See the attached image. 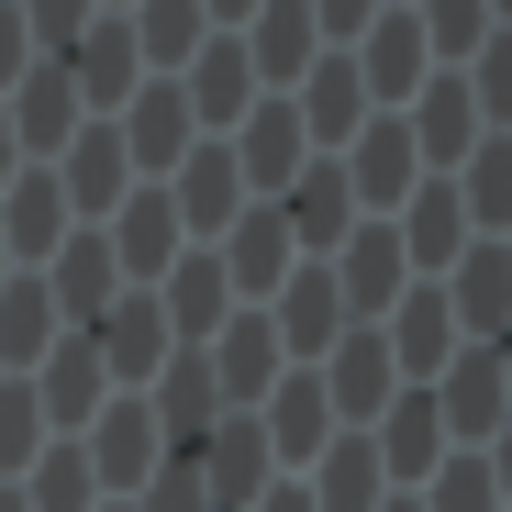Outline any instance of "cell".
I'll use <instances>...</instances> for the list:
<instances>
[{
	"instance_id": "cell-1",
	"label": "cell",
	"mask_w": 512,
	"mask_h": 512,
	"mask_svg": "<svg viewBox=\"0 0 512 512\" xmlns=\"http://www.w3.org/2000/svg\"><path fill=\"white\" fill-rule=\"evenodd\" d=\"M78 457H90L101 501H134V490L167 468V423H156V401H145V390H112V401L90 412V435H78Z\"/></svg>"
},
{
	"instance_id": "cell-2",
	"label": "cell",
	"mask_w": 512,
	"mask_h": 512,
	"mask_svg": "<svg viewBox=\"0 0 512 512\" xmlns=\"http://www.w3.org/2000/svg\"><path fill=\"white\" fill-rule=\"evenodd\" d=\"M256 312H268V334H279V357L290 368H323L334 346H346V290H334V268H323V256H301V268L279 279V301H256Z\"/></svg>"
},
{
	"instance_id": "cell-3",
	"label": "cell",
	"mask_w": 512,
	"mask_h": 512,
	"mask_svg": "<svg viewBox=\"0 0 512 512\" xmlns=\"http://www.w3.org/2000/svg\"><path fill=\"white\" fill-rule=\"evenodd\" d=\"M156 190H167V212H179V234H190V245H223V234H234V212H245V167H234V145H223V134H201V145L167 167Z\"/></svg>"
},
{
	"instance_id": "cell-4",
	"label": "cell",
	"mask_w": 512,
	"mask_h": 512,
	"mask_svg": "<svg viewBox=\"0 0 512 512\" xmlns=\"http://www.w3.org/2000/svg\"><path fill=\"white\" fill-rule=\"evenodd\" d=\"M0 123H12L23 167H56V156H67V134L90 123V112H78V78H67L56 56H34V67L12 78V90H0Z\"/></svg>"
},
{
	"instance_id": "cell-5",
	"label": "cell",
	"mask_w": 512,
	"mask_h": 512,
	"mask_svg": "<svg viewBox=\"0 0 512 512\" xmlns=\"http://www.w3.org/2000/svg\"><path fill=\"white\" fill-rule=\"evenodd\" d=\"M334 167H346V190H357V212H368V223H390V212L423 190V145H412V123H401V112H368V134L334 156Z\"/></svg>"
},
{
	"instance_id": "cell-6",
	"label": "cell",
	"mask_w": 512,
	"mask_h": 512,
	"mask_svg": "<svg viewBox=\"0 0 512 512\" xmlns=\"http://www.w3.org/2000/svg\"><path fill=\"white\" fill-rule=\"evenodd\" d=\"M167 457H190V479H201V501H212V512H245L256 490L279 479V468H268V435H256V412H223L201 446H167Z\"/></svg>"
},
{
	"instance_id": "cell-7",
	"label": "cell",
	"mask_w": 512,
	"mask_h": 512,
	"mask_svg": "<svg viewBox=\"0 0 512 512\" xmlns=\"http://www.w3.org/2000/svg\"><path fill=\"white\" fill-rule=\"evenodd\" d=\"M34 279H45V301H56V323L78 334V323H101V312L123 301V256H112V234H101V223H78V234H67V245L45 256Z\"/></svg>"
},
{
	"instance_id": "cell-8",
	"label": "cell",
	"mask_w": 512,
	"mask_h": 512,
	"mask_svg": "<svg viewBox=\"0 0 512 512\" xmlns=\"http://www.w3.org/2000/svg\"><path fill=\"white\" fill-rule=\"evenodd\" d=\"M312 379H323V401H334V423H346V435H368V423L401 401V368H390V334H379V323H357Z\"/></svg>"
},
{
	"instance_id": "cell-9",
	"label": "cell",
	"mask_w": 512,
	"mask_h": 512,
	"mask_svg": "<svg viewBox=\"0 0 512 512\" xmlns=\"http://www.w3.org/2000/svg\"><path fill=\"white\" fill-rule=\"evenodd\" d=\"M256 435H268V468H279V479H301L334 435H346V423H334V401H323V379H312V368H290L268 401H256Z\"/></svg>"
},
{
	"instance_id": "cell-10",
	"label": "cell",
	"mask_w": 512,
	"mask_h": 512,
	"mask_svg": "<svg viewBox=\"0 0 512 512\" xmlns=\"http://www.w3.org/2000/svg\"><path fill=\"white\" fill-rule=\"evenodd\" d=\"M101 346V368H112V390H156V368L179 357V334H167V312H156V290H123L101 323H78Z\"/></svg>"
},
{
	"instance_id": "cell-11",
	"label": "cell",
	"mask_w": 512,
	"mask_h": 512,
	"mask_svg": "<svg viewBox=\"0 0 512 512\" xmlns=\"http://www.w3.org/2000/svg\"><path fill=\"white\" fill-rule=\"evenodd\" d=\"M401 123H412V145H423V179H457V167L479 156V134H490L457 67H435V78H423V90H412V112H401Z\"/></svg>"
},
{
	"instance_id": "cell-12",
	"label": "cell",
	"mask_w": 512,
	"mask_h": 512,
	"mask_svg": "<svg viewBox=\"0 0 512 512\" xmlns=\"http://www.w3.org/2000/svg\"><path fill=\"white\" fill-rule=\"evenodd\" d=\"M23 379H34V401H45V435H90V412L112 401V368H101L90 334H56Z\"/></svg>"
},
{
	"instance_id": "cell-13",
	"label": "cell",
	"mask_w": 512,
	"mask_h": 512,
	"mask_svg": "<svg viewBox=\"0 0 512 512\" xmlns=\"http://www.w3.org/2000/svg\"><path fill=\"white\" fill-rule=\"evenodd\" d=\"M290 112H301V134H312V156H346L357 134H368V78H357V56L346 45H334V56H312V78H301V90H290Z\"/></svg>"
},
{
	"instance_id": "cell-14",
	"label": "cell",
	"mask_w": 512,
	"mask_h": 512,
	"mask_svg": "<svg viewBox=\"0 0 512 512\" xmlns=\"http://www.w3.org/2000/svg\"><path fill=\"white\" fill-rule=\"evenodd\" d=\"M56 67L78 78V112H90V123H112V112H123V101L145 90V56H134V23H123V12H101V23L78 34V45H67Z\"/></svg>"
},
{
	"instance_id": "cell-15",
	"label": "cell",
	"mask_w": 512,
	"mask_h": 512,
	"mask_svg": "<svg viewBox=\"0 0 512 512\" xmlns=\"http://www.w3.org/2000/svg\"><path fill=\"white\" fill-rule=\"evenodd\" d=\"M323 268H334V290H346V323H390V301L412 290V256H401L390 223H357L346 245L323 256Z\"/></svg>"
},
{
	"instance_id": "cell-16",
	"label": "cell",
	"mask_w": 512,
	"mask_h": 512,
	"mask_svg": "<svg viewBox=\"0 0 512 512\" xmlns=\"http://www.w3.org/2000/svg\"><path fill=\"white\" fill-rule=\"evenodd\" d=\"M101 234H112V256H123V290H156V279L190 256V234H179V212H167V190H156V179H134V190H123V212H112Z\"/></svg>"
},
{
	"instance_id": "cell-17",
	"label": "cell",
	"mask_w": 512,
	"mask_h": 512,
	"mask_svg": "<svg viewBox=\"0 0 512 512\" xmlns=\"http://www.w3.org/2000/svg\"><path fill=\"white\" fill-rule=\"evenodd\" d=\"M234 45H245V67H256V90H268V101H290L301 78H312V56H334V45L312 34L301 0H256V23H245Z\"/></svg>"
},
{
	"instance_id": "cell-18",
	"label": "cell",
	"mask_w": 512,
	"mask_h": 512,
	"mask_svg": "<svg viewBox=\"0 0 512 512\" xmlns=\"http://www.w3.org/2000/svg\"><path fill=\"white\" fill-rule=\"evenodd\" d=\"M112 134H123V156H134V179H167V167L201 145V123H190V101H179V78H145V90L112 112Z\"/></svg>"
},
{
	"instance_id": "cell-19",
	"label": "cell",
	"mask_w": 512,
	"mask_h": 512,
	"mask_svg": "<svg viewBox=\"0 0 512 512\" xmlns=\"http://www.w3.org/2000/svg\"><path fill=\"white\" fill-rule=\"evenodd\" d=\"M223 145H234V167H245V201H279L301 167H312V134H301V112H290V101H256Z\"/></svg>"
},
{
	"instance_id": "cell-20",
	"label": "cell",
	"mask_w": 512,
	"mask_h": 512,
	"mask_svg": "<svg viewBox=\"0 0 512 512\" xmlns=\"http://www.w3.org/2000/svg\"><path fill=\"white\" fill-rule=\"evenodd\" d=\"M268 212L290 223V245H301V256H334V245H346V234L368 223V212H357V190H346V167H334V156H312V167H301V179H290V190H279Z\"/></svg>"
},
{
	"instance_id": "cell-21",
	"label": "cell",
	"mask_w": 512,
	"mask_h": 512,
	"mask_svg": "<svg viewBox=\"0 0 512 512\" xmlns=\"http://www.w3.org/2000/svg\"><path fill=\"white\" fill-rule=\"evenodd\" d=\"M346 56H357V78H368V101H379V112H412V90L435 78V45H423V23H412V12H379Z\"/></svg>"
},
{
	"instance_id": "cell-22",
	"label": "cell",
	"mask_w": 512,
	"mask_h": 512,
	"mask_svg": "<svg viewBox=\"0 0 512 512\" xmlns=\"http://www.w3.org/2000/svg\"><path fill=\"white\" fill-rule=\"evenodd\" d=\"M56 190H67V212H78V223H112V212H123V190H134L123 134H112V123H78V134H67V156H56Z\"/></svg>"
},
{
	"instance_id": "cell-23",
	"label": "cell",
	"mask_w": 512,
	"mask_h": 512,
	"mask_svg": "<svg viewBox=\"0 0 512 512\" xmlns=\"http://www.w3.org/2000/svg\"><path fill=\"white\" fill-rule=\"evenodd\" d=\"M212 256H223V279H234V301H245V312H256V301H279V279L301 268V245H290V223H279L268 201H245V212H234V234H223Z\"/></svg>"
},
{
	"instance_id": "cell-24",
	"label": "cell",
	"mask_w": 512,
	"mask_h": 512,
	"mask_svg": "<svg viewBox=\"0 0 512 512\" xmlns=\"http://www.w3.org/2000/svg\"><path fill=\"white\" fill-rule=\"evenodd\" d=\"M368 446H379V468H390V490H423L457 446H446V412H435V390H401L379 423H368Z\"/></svg>"
},
{
	"instance_id": "cell-25",
	"label": "cell",
	"mask_w": 512,
	"mask_h": 512,
	"mask_svg": "<svg viewBox=\"0 0 512 512\" xmlns=\"http://www.w3.org/2000/svg\"><path fill=\"white\" fill-rule=\"evenodd\" d=\"M212 390H223V412H256L279 379H290V357H279V334H268V312H234L223 334H212Z\"/></svg>"
},
{
	"instance_id": "cell-26",
	"label": "cell",
	"mask_w": 512,
	"mask_h": 512,
	"mask_svg": "<svg viewBox=\"0 0 512 512\" xmlns=\"http://www.w3.org/2000/svg\"><path fill=\"white\" fill-rule=\"evenodd\" d=\"M390 234H401V256H412V279H446L457 256L479 245V234H468V201H457V179H423V190L390 212Z\"/></svg>"
},
{
	"instance_id": "cell-27",
	"label": "cell",
	"mask_w": 512,
	"mask_h": 512,
	"mask_svg": "<svg viewBox=\"0 0 512 512\" xmlns=\"http://www.w3.org/2000/svg\"><path fill=\"white\" fill-rule=\"evenodd\" d=\"M156 312H167V334H179V346H212V334H223L245 301H234V279H223V256H212V245H190L179 268L156 279Z\"/></svg>"
},
{
	"instance_id": "cell-28",
	"label": "cell",
	"mask_w": 512,
	"mask_h": 512,
	"mask_svg": "<svg viewBox=\"0 0 512 512\" xmlns=\"http://www.w3.org/2000/svg\"><path fill=\"white\" fill-rule=\"evenodd\" d=\"M179 101H190V123H201V134H234V123H245L256 101H268V90H256L245 45H234V34H212V45H201V56L179 67Z\"/></svg>"
},
{
	"instance_id": "cell-29",
	"label": "cell",
	"mask_w": 512,
	"mask_h": 512,
	"mask_svg": "<svg viewBox=\"0 0 512 512\" xmlns=\"http://www.w3.org/2000/svg\"><path fill=\"white\" fill-rule=\"evenodd\" d=\"M435 290H446V312H457V334H468V346H490V334L512 323V245H501V234H479V245L457 256Z\"/></svg>"
},
{
	"instance_id": "cell-30",
	"label": "cell",
	"mask_w": 512,
	"mask_h": 512,
	"mask_svg": "<svg viewBox=\"0 0 512 512\" xmlns=\"http://www.w3.org/2000/svg\"><path fill=\"white\" fill-rule=\"evenodd\" d=\"M78 234L67 190H56V167H23L12 190H0V245H12V268H45V256Z\"/></svg>"
},
{
	"instance_id": "cell-31",
	"label": "cell",
	"mask_w": 512,
	"mask_h": 512,
	"mask_svg": "<svg viewBox=\"0 0 512 512\" xmlns=\"http://www.w3.org/2000/svg\"><path fill=\"white\" fill-rule=\"evenodd\" d=\"M435 412H446V446H490V435H501V412H512V390H501L490 346H457V368L435 379Z\"/></svg>"
},
{
	"instance_id": "cell-32",
	"label": "cell",
	"mask_w": 512,
	"mask_h": 512,
	"mask_svg": "<svg viewBox=\"0 0 512 512\" xmlns=\"http://www.w3.org/2000/svg\"><path fill=\"white\" fill-rule=\"evenodd\" d=\"M301 490H312V512H379V501H390V468H379L368 435H334V446L301 468Z\"/></svg>"
},
{
	"instance_id": "cell-33",
	"label": "cell",
	"mask_w": 512,
	"mask_h": 512,
	"mask_svg": "<svg viewBox=\"0 0 512 512\" xmlns=\"http://www.w3.org/2000/svg\"><path fill=\"white\" fill-rule=\"evenodd\" d=\"M145 401H156V423H167V446H201L212 423H223V390H212V357H201V346H179V357H167Z\"/></svg>"
},
{
	"instance_id": "cell-34",
	"label": "cell",
	"mask_w": 512,
	"mask_h": 512,
	"mask_svg": "<svg viewBox=\"0 0 512 512\" xmlns=\"http://www.w3.org/2000/svg\"><path fill=\"white\" fill-rule=\"evenodd\" d=\"M134 56H145V78H179L201 45H212V12H201V0H134Z\"/></svg>"
},
{
	"instance_id": "cell-35",
	"label": "cell",
	"mask_w": 512,
	"mask_h": 512,
	"mask_svg": "<svg viewBox=\"0 0 512 512\" xmlns=\"http://www.w3.org/2000/svg\"><path fill=\"white\" fill-rule=\"evenodd\" d=\"M56 334H67V323H56L45 279H34V268H12V279H0V379H23V368L56 346Z\"/></svg>"
},
{
	"instance_id": "cell-36",
	"label": "cell",
	"mask_w": 512,
	"mask_h": 512,
	"mask_svg": "<svg viewBox=\"0 0 512 512\" xmlns=\"http://www.w3.org/2000/svg\"><path fill=\"white\" fill-rule=\"evenodd\" d=\"M457 201H468V234H512V134H479V156L457 167Z\"/></svg>"
},
{
	"instance_id": "cell-37",
	"label": "cell",
	"mask_w": 512,
	"mask_h": 512,
	"mask_svg": "<svg viewBox=\"0 0 512 512\" xmlns=\"http://www.w3.org/2000/svg\"><path fill=\"white\" fill-rule=\"evenodd\" d=\"M12 490H23L34 512H101V479H90V457H78V435H56V446H45Z\"/></svg>"
},
{
	"instance_id": "cell-38",
	"label": "cell",
	"mask_w": 512,
	"mask_h": 512,
	"mask_svg": "<svg viewBox=\"0 0 512 512\" xmlns=\"http://www.w3.org/2000/svg\"><path fill=\"white\" fill-rule=\"evenodd\" d=\"M412 23H423V45H435V67H468V56L501 34L490 0H412Z\"/></svg>"
},
{
	"instance_id": "cell-39",
	"label": "cell",
	"mask_w": 512,
	"mask_h": 512,
	"mask_svg": "<svg viewBox=\"0 0 512 512\" xmlns=\"http://www.w3.org/2000/svg\"><path fill=\"white\" fill-rule=\"evenodd\" d=\"M45 446H56V435H45V401H34V379H0V479H23Z\"/></svg>"
},
{
	"instance_id": "cell-40",
	"label": "cell",
	"mask_w": 512,
	"mask_h": 512,
	"mask_svg": "<svg viewBox=\"0 0 512 512\" xmlns=\"http://www.w3.org/2000/svg\"><path fill=\"white\" fill-rule=\"evenodd\" d=\"M412 501H423V512H512V501L490 490V468H479V446H457V457H446L435 479H423Z\"/></svg>"
},
{
	"instance_id": "cell-41",
	"label": "cell",
	"mask_w": 512,
	"mask_h": 512,
	"mask_svg": "<svg viewBox=\"0 0 512 512\" xmlns=\"http://www.w3.org/2000/svg\"><path fill=\"white\" fill-rule=\"evenodd\" d=\"M457 78H468L479 123H490V134H512V23H501V34H490V45H479V56L457 67Z\"/></svg>"
},
{
	"instance_id": "cell-42",
	"label": "cell",
	"mask_w": 512,
	"mask_h": 512,
	"mask_svg": "<svg viewBox=\"0 0 512 512\" xmlns=\"http://www.w3.org/2000/svg\"><path fill=\"white\" fill-rule=\"evenodd\" d=\"M12 12H23V34H34V56H67L78 34L101 23V0H12Z\"/></svg>"
},
{
	"instance_id": "cell-43",
	"label": "cell",
	"mask_w": 512,
	"mask_h": 512,
	"mask_svg": "<svg viewBox=\"0 0 512 512\" xmlns=\"http://www.w3.org/2000/svg\"><path fill=\"white\" fill-rule=\"evenodd\" d=\"M301 12H312V34H323V45H357V34L390 12V0H301Z\"/></svg>"
},
{
	"instance_id": "cell-44",
	"label": "cell",
	"mask_w": 512,
	"mask_h": 512,
	"mask_svg": "<svg viewBox=\"0 0 512 512\" xmlns=\"http://www.w3.org/2000/svg\"><path fill=\"white\" fill-rule=\"evenodd\" d=\"M23 67H34V34H23V12H12V0H0V90H12Z\"/></svg>"
},
{
	"instance_id": "cell-45",
	"label": "cell",
	"mask_w": 512,
	"mask_h": 512,
	"mask_svg": "<svg viewBox=\"0 0 512 512\" xmlns=\"http://www.w3.org/2000/svg\"><path fill=\"white\" fill-rule=\"evenodd\" d=\"M245 512H312V490H301V479H268V490H256Z\"/></svg>"
},
{
	"instance_id": "cell-46",
	"label": "cell",
	"mask_w": 512,
	"mask_h": 512,
	"mask_svg": "<svg viewBox=\"0 0 512 512\" xmlns=\"http://www.w3.org/2000/svg\"><path fill=\"white\" fill-rule=\"evenodd\" d=\"M201 12H212V34H245V23H256V0H201Z\"/></svg>"
},
{
	"instance_id": "cell-47",
	"label": "cell",
	"mask_w": 512,
	"mask_h": 512,
	"mask_svg": "<svg viewBox=\"0 0 512 512\" xmlns=\"http://www.w3.org/2000/svg\"><path fill=\"white\" fill-rule=\"evenodd\" d=\"M23 179V145H12V123H0V190H12Z\"/></svg>"
},
{
	"instance_id": "cell-48",
	"label": "cell",
	"mask_w": 512,
	"mask_h": 512,
	"mask_svg": "<svg viewBox=\"0 0 512 512\" xmlns=\"http://www.w3.org/2000/svg\"><path fill=\"white\" fill-rule=\"evenodd\" d=\"M490 368H501V390H512V323H501V334H490Z\"/></svg>"
},
{
	"instance_id": "cell-49",
	"label": "cell",
	"mask_w": 512,
	"mask_h": 512,
	"mask_svg": "<svg viewBox=\"0 0 512 512\" xmlns=\"http://www.w3.org/2000/svg\"><path fill=\"white\" fill-rule=\"evenodd\" d=\"M0 512H34V501H23V490H12V479H0Z\"/></svg>"
},
{
	"instance_id": "cell-50",
	"label": "cell",
	"mask_w": 512,
	"mask_h": 512,
	"mask_svg": "<svg viewBox=\"0 0 512 512\" xmlns=\"http://www.w3.org/2000/svg\"><path fill=\"white\" fill-rule=\"evenodd\" d=\"M379 512H423V501H412V490H390V501H379Z\"/></svg>"
},
{
	"instance_id": "cell-51",
	"label": "cell",
	"mask_w": 512,
	"mask_h": 512,
	"mask_svg": "<svg viewBox=\"0 0 512 512\" xmlns=\"http://www.w3.org/2000/svg\"><path fill=\"white\" fill-rule=\"evenodd\" d=\"M0 279H12V245H0Z\"/></svg>"
},
{
	"instance_id": "cell-52",
	"label": "cell",
	"mask_w": 512,
	"mask_h": 512,
	"mask_svg": "<svg viewBox=\"0 0 512 512\" xmlns=\"http://www.w3.org/2000/svg\"><path fill=\"white\" fill-rule=\"evenodd\" d=\"M101 12H134V0H101Z\"/></svg>"
},
{
	"instance_id": "cell-53",
	"label": "cell",
	"mask_w": 512,
	"mask_h": 512,
	"mask_svg": "<svg viewBox=\"0 0 512 512\" xmlns=\"http://www.w3.org/2000/svg\"><path fill=\"white\" fill-rule=\"evenodd\" d=\"M490 12H501V23H512V0H490Z\"/></svg>"
},
{
	"instance_id": "cell-54",
	"label": "cell",
	"mask_w": 512,
	"mask_h": 512,
	"mask_svg": "<svg viewBox=\"0 0 512 512\" xmlns=\"http://www.w3.org/2000/svg\"><path fill=\"white\" fill-rule=\"evenodd\" d=\"M101 512H134V501H101Z\"/></svg>"
},
{
	"instance_id": "cell-55",
	"label": "cell",
	"mask_w": 512,
	"mask_h": 512,
	"mask_svg": "<svg viewBox=\"0 0 512 512\" xmlns=\"http://www.w3.org/2000/svg\"><path fill=\"white\" fill-rule=\"evenodd\" d=\"M390 12H412V0H390Z\"/></svg>"
},
{
	"instance_id": "cell-56",
	"label": "cell",
	"mask_w": 512,
	"mask_h": 512,
	"mask_svg": "<svg viewBox=\"0 0 512 512\" xmlns=\"http://www.w3.org/2000/svg\"><path fill=\"white\" fill-rule=\"evenodd\" d=\"M501 245H512V234H501Z\"/></svg>"
}]
</instances>
